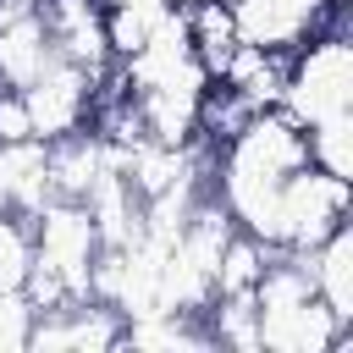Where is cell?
<instances>
[{"instance_id": "obj_1", "label": "cell", "mask_w": 353, "mask_h": 353, "mask_svg": "<svg viewBox=\"0 0 353 353\" xmlns=\"http://www.w3.org/2000/svg\"><path fill=\"white\" fill-rule=\"evenodd\" d=\"M254 320H259V347L270 353H342L353 336V325H342L320 303L303 254L292 248H270L254 281Z\"/></svg>"}, {"instance_id": "obj_2", "label": "cell", "mask_w": 353, "mask_h": 353, "mask_svg": "<svg viewBox=\"0 0 353 353\" xmlns=\"http://www.w3.org/2000/svg\"><path fill=\"white\" fill-rule=\"evenodd\" d=\"M281 110L309 132L331 121H353V44L347 39H303L292 50Z\"/></svg>"}, {"instance_id": "obj_3", "label": "cell", "mask_w": 353, "mask_h": 353, "mask_svg": "<svg viewBox=\"0 0 353 353\" xmlns=\"http://www.w3.org/2000/svg\"><path fill=\"white\" fill-rule=\"evenodd\" d=\"M22 105H28V121H33V138L39 143H55L66 132H83L88 127V105H94V77L72 61H50L28 88H17Z\"/></svg>"}, {"instance_id": "obj_4", "label": "cell", "mask_w": 353, "mask_h": 353, "mask_svg": "<svg viewBox=\"0 0 353 353\" xmlns=\"http://www.w3.org/2000/svg\"><path fill=\"white\" fill-rule=\"evenodd\" d=\"M287 72H292V50H281V44H248L243 39L237 55L210 83H226L248 110H276L281 94H287Z\"/></svg>"}, {"instance_id": "obj_5", "label": "cell", "mask_w": 353, "mask_h": 353, "mask_svg": "<svg viewBox=\"0 0 353 353\" xmlns=\"http://www.w3.org/2000/svg\"><path fill=\"white\" fill-rule=\"evenodd\" d=\"M176 22H182V39H188L199 72L204 77H221V66L243 44V28H237L232 0H176Z\"/></svg>"}, {"instance_id": "obj_6", "label": "cell", "mask_w": 353, "mask_h": 353, "mask_svg": "<svg viewBox=\"0 0 353 353\" xmlns=\"http://www.w3.org/2000/svg\"><path fill=\"white\" fill-rule=\"evenodd\" d=\"M303 270H309L320 303H325L342 325H353V232L336 226L331 237H320L314 248H303Z\"/></svg>"}, {"instance_id": "obj_7", "label": "cell", "mask_w": 353, "mask_h": 353, "mask_svg": "<svg viewBox=\"0 0 353 353\" xmlns=\"http://www.w3.org/2000/svg\"><path fill=\"white\" fill-rule=\"evenodd\" d=\"M28 336H33L28 292H0V347H28Z\"/></svg>"}]
</instances>
